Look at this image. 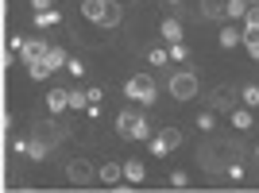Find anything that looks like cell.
Instances as JSON below:
<instances>
[{
	"label": "cell",
	"instance_id": "cell-19",
	"mask_svg": "<svg viewBox=\"0 0 259 193\" xmlns=\"http://www.w3.org/2000/svg\"><path fill=\"white\" fill-rule=\"evenodd\" d=\"M120 16H124V12H120V4H112V0H108V8H105V23H101V27H116Z\"/></svg>",
	"mask_w": 259,
	"mask_h": 193
},
{
	"label": "cell",
	"instance_id": "cell-25",
	"mask_svg": "<svg viewBox=\"0 0 259 193\" xmlns=\"http://www.w3.org/2000/svg\"><path fill=\"white\" fill-rule=\"evenodd\" d=\"M66 70L74 77H85V62H81V58H66Z\"/></svg>",
	"mask_w": 259,
	"mask_h": 193
},
{
	"label": "cell",
	"instance_id": "cell-10",
	"mask_svg": "<svg viewBox=\"0 0 259 193\" xmlns=\"http://www.w3.org/2000/svg\"><path fill=\"white\" fill-rule=\"evenodd\" d=\"M240 43L248 46V54L259 62V27H244V31H240Z\"/></svg>",
	"mask_w": 259,
	"mask_h": 193
},
{
	"label": "cell",
	"instance_id": "cell-13",
	"mask_svg": "<svg viewBox=\"0 0 259 193\" xmlns=\"http://www.w3.org/2000/svg\"><path fill=\"white\" fill-rule=\"evenodd\" d=\"M120 170H124V178H128V182H143V174H147L140 159H128L124 166H120Z\"/></svg>",
	"mask_w": 259,
	"mask_h": 193
},
{
	"label": "cell",
	"instance_id": "cell-24",
	"mask_svg": "<svg viewBox=\"0 0 259 193\" xmlns=\"http://www.w3.org/2000/svg\"><path fill=\"white\" fill-rule=\"evenodd\" d=\"M244 27H259V4H248V12H244Z\"/></svg>",
	"mask_w": 259,
	"mask_h": 193
},
{
	"label": "cell",
	"instance_id": "cell-21",
	"mask_svg": "<svg viewBox=\"0 0 259 193\" xmlns=\"http://www.w3.org/2000/svg\"><path fill=\"white\" fill-rule=\"evenodd\" d=\"M240 96H244V105H248V108H259V85H244Z\"/></svg>",
	"mask_w": 259,
	"mask_h": 193
},
{
	"label": "cell",
	"instance_id": "cell-29",
	"mask_svg": "<svg viewBox=\"0 0 259 193\" xmlns=\"http://www.w3.org/2000/svg\"><path fill=\"white\" fill-rule=\"evenodd\" d=\"M170 185H174V189H186V185H190V178H186V170H174V174H170Z\"/></svg>",
	"mask_w": 259,
	"mask_h": 193
},
{
	"label": "cell",
	"instance_id": "cell-27",
	"mask_svg": "<svg viewBox=\"0 0 259 193\" xmlns=\"http://www.w3.org/2000/svg\"><path fill=\"white\" fill-rule=\"evenodd\" d=\"M197 128H201V131H213L217 128V116H213V112H201V116H197Z\"/></svg>",
	"mask_w": 259,
	"mask_h": 193
},
{
	"label": "cell",
	"instance_id": "cell-5",
	"mask_svg": "<svg viewBox=\"0 0 259 193\" xmlns=\"http://www.w3.org/2000/svg\"><path fill=\"white\" fill-rule=\"evenodd\" d=\"M66 174H70V182H77V185H85V182H93V178H97V170H93L85 159H74L70 166H66Z\"/></svg>",
	"mask_w": 259,
	"mask_h": 193
},
{
	"label": "cell",
	"instance_id": "cell-33",
	"mask_svg": "<svg viewBox=\"0 0 259 193\" xmlns=\"http://www.w3.org/2000/svg\"><path fill=\"white\" fill-rule=\"evenodd\" d=\"M170 4H178V0H170Z\"/></svg>",
	"mask_w": 259,
	"mask_h": 193
},
{
	"label": "cell",
	"instance_id": "cell-3",
	"mask_svg": "<svg viewBox=\"0 0 259 193\" xmlns=\"http://www.w3.org/2000/svg\"><path fill=\"white\" fill-rule=\"evenodd\" d=\"M174 147H182V131H178V128H162V131L151 135V155H155V159H166Z\"/></svg>",
	"mask_w": 259,
	"mask_h": 193
},
{
	"label": "cell",
	"instance_id": "cell-7",
	"mask_svg": "<svg viewBox=\"0 0 259 193\" xmlns=\"http://www.w3.org/2000/svg\"><path fill=\"white\" fill-rule=\"evenodd\" d=\"M105 8H108V0H81V16L89 23H105Z\"/></svg>",
	"mask_w": 259,
	"mask_h": 193
},
{
	"label": "cell",
	"instance_id": "cell-28",
	"mask_svg": "<svg viewBox=\"0 0 259 193\" xmlns=\"http://www.w3.org/2000/svg\"><path fill=\"white\" fill-rule=\"evenodd\" d=\"M225 174H228V178H232V182H240V178H244V166H240V162L232 159V162H228V166H225Z\"/></svg>",
	"mask_w": 259,
	"mask_h": 193
},
{
	"label": "cell",
	"instance_id": "cell-6",
	"mask_svg": "<svg viewBox=\"0 0 259 193\" xmlns=\"http://www.w3.org/2000/svg\"><path fill=\"white\" fill-rule=\"evenodd\" d=\"M16 51L23 54V62L31 66V62H43V54H47V43H43V39H23V43L16 46Z\"/></svg>",
	"mask_w": 259,
	"mask_h": 193
},
{
	"label": "cell",
	"instance_id": "cell-26",
	"mask_svg": "<svg viewBox=\"0 0 259 193\" xmlns=\"http://www.w3.org/2000/svg\"><path fill=\"white\" fill-rule=\"evenodd\" d=\"M27 74H31L35 81H47V74H51V70H47L43 62H31V66H27Z\"/></svg>",
	"mask_w": 259,
	"mask_h": 193
},
{
	"label": "cell",
	"instance_id": "cell-1",
	"mask_svg": "<svg viewBox=\"0 0 259 193\" xmlns=\"http://www.w3.org/2000/svg\"><path fill=\"white\" fill-rule=\"evenodd\" d=\"M116 131L124 135V139H151V124L136 112V108H124L116 116Z\"/></svg>",
	"mask_w": 259,
	"mask_h": 193
},
{
	"label": "cell",
	"instance_id": "cell-14",
	"mask_svg": "<svg viewBox=\"0 0 259 193\" xmlns=\"http://www.w3.org/2000/svg\"><path fill=\"white\" fill-rule=\"evenodd\" d=\"M244 12H248V0H225V16L228 20H244Z\"/></svg>",
	"mask_w": 259,
	"mask_h": 193
},
{
	"label": "cell",
	"instance_id": "cell-2",
	"mask_svg": "<svg viewBox=\"0 0 259 193\" xmlns=\"http://www.w3.org/2000/svg\"><path fill=\"white\" fill-rule=\"evenodd\" d=\"M124 96H128V101H140V105H155V101H159V89H155V81L147 74H136V77H128Z\"/></svg>",
	"mask_w": 259,
	"mask_h": 193
},
{
	"label": "cell",
	"instance_id": "cell-32",
	"mask_svg": "<svg viewBox=\"0 0 259 193\" xmlns=\"http://www.w3.org/2000/svg\"><path fill=\"white\" fill-rule=\"evenodd\" d=\"M255 159H259V147H255Z\"/></svg>",
	"mask_w": 259,
	"mask_h": 193
},
{
	"label": "cell",
	"instance_id": "cell-8",
	"mask_svg": "<svg viewBox=\"0 0 259 193\" xmlns=\"http://www.w3.org/2000/svg\"><path fill=\"white\" fill-rule=\"evenodd\" d=\"M66 58H70V54H66L62 46H47V54H43V66L54 74V70H62V66H66Z\"/></svg>",
	"mask_w": 259,
	"mask_h": 193
},
{
	"label": "cell",
	"instance_id": "cell-23",
	"mask_svg": "<svg viewBox=\"0 0 259 193\" xmlns=\"http://www.w3.org/2000/svg\"><path fill=\"white\" fill-rule=\"evenodd\" d=\"M205 16L209 20H221L225 16V0H205Z\"/></svg>",
	"mask_w": 259,
	"mask_h": 193
},
{
	"label": "cell",
	"instance_id": "cell-30",
	"mask_svg": "<svg viewBox=\"0 0 259 193\" xmlns=\"http://www.w3.org/2000/svg\"><path fill=\"white\" fill-rule=\"evenodd\" d=\"M166 54H170V62H182V58H186V46L182 43H170V51H166Z\"/></svg>",
	"mask_w": 259,
	"mask_h": 193
},
{
	"label": "cell",
	"instance_id": "cell-12",
	"mask_svg": "<svg viewBox=\"0 0 259 193\" xmlns=\"http://www.w3.org/2000/svg\"><path fill=\"white\" fill-rule=\"evenodd\" d=\"M162 39H166V43H182V23L178 20H162Z\"/></svg>",
	"mask_w": 259,
	"mask_h": 193
},
{
	"label": "cell",
	"instance_id": "cell-16",
	"mask_svg": "<svg viewBox=\"0 0 259 193\" xmlns=\"http://www.w3.org/2000/svg\"><path fill=\"white\" fill-rule=\"evenodd\" d=\"M85 105H89V96L81 93V89H70V93H66V108H77V112H81Z\"/></svg>",
	"mask_w": 259,
	"mask_h": 193
},
{
	"label": "cell",
	"instance_id": "cell-18",
	"mask_svg": "<svg viewBox=\"0 0 259 193\" xmlns=\"http://www.w3.org/2000/svg\"><path fill=\"white\" fill-rule=\"evenodd\" d=\"M58 23V12L47 8V12H35V27H54Z\"/></svg>",
	"mask_w": 259,
	"mask_h": 193
},
{
	"label": "cell",
	"instance_id": "cell-4",
	"mask_svg": "<svg viewBox=\"0 0 259 193\" xmlns=\"http://www.w3.org/2000/svg\"><path fill=\"white\" fill-rule=\"evenodd\" d=\"M170 93H174V101H194V96H197V77L190 74V70L174 74L170 77Z\"/></svg>",
	"mask_w": 259,
	"mask_h": 193
},
{
	"label": "cell",
	"instance_id": "cell-15",
	"mask_svg": "<svg viewBox=\"0 0 259 193\" xmlns=\"http://www.w3.org/2000/svg\"><path fill=\"white\" fill-rule=\"evenodd\" d=\"M255 120H251V108H236L232 112V128H240V131H248Z\"/></svg>",
	"mask_w": 259,
	"mask_h": 193
},
{
	"label": "cell",
	"instance_id": "cell-31",
	"mask_svg": "<svg viewBox=\"0 0 259 193\" xmlns=\"http://www.w3.org/2000/svg\"><path fill=\"white\" fill-rule=\"evenodd\" d=\"M31 4H35V12H47V8H51V0H31Z\"/></svg>",
	"mask_w": 259,
	"mask_h": 193
},
{
	"label": "cell",
	"instance_id": "cell-11",
	"mask_svg": "<svg viewBox=\"0 0 259 193\" xmlns=\"http://www.w3.org/2000/svg\"><path fill=\"white\" fill-rule=\"evenodd\" d=\"M47 108H51V116L66 112V89H51V93H47Z\"/></svg>",
	"mask_w": 259,
	"mask_h": 193
},
{
	"label": "cell",
	"instance_id": "cell-17",
	"mask_svg": "<svg viewBox=\"0 0 259 193\" xmlns=\"http://www.w3.org/2000/svg\"><path fill=\"white\" fill-rule=\"evenodd\" d=\"M23 151H27V155H31L35 162H43V159H47V151H51V147H47L43 139H35V143H23Z\"/></svg>",
	"mask_w": 259,
	"mask_h": 193
},
{
	"label": "cell",
	"instance_id": "cell-9",
	"mask_svg": "<svg viewBox=\"0 0 259 193\" xmlns=\"http://www.w3.org/2000/svg\"><path fill=\"white\" fill-rule=\"evenodd\" d=\"M120 178H124V170H120L116 162H105V166H97V182H105V185H116Z\"/></svg>",
	"mask_w": 259,
	"mask_h": 193
},
{
	"label": "cell",
	"instance_id": "cell-22",
	"mask_svg": "<svg viewBox=\"0 0 259 193\" xmlns=\"http://www.w3.org/2000/svg\"><path fill=\"white\" fill-rule=\"evenodd\" d=\"M147 62H151V66H166V62H170L166 46H155V51H147Z\"/></svg>",
	"mask_w": 259,
	"mask_h": 193
},
{
	"label": "cell",
	"instance_id": "cell-20",
	"mask_svg": "<svg viewBox=\"0 0 259 193\" xmlns=\"http://www.w3.org/2000/svg\"><path fill=\"white\" fill-rule=\"evenodd\" d=\"M236 43H240V31H236V27H221V46H225V51H232Z\"/></svg>",
	"mask_w": 259,
	"mask_h": 193
}]
</instances>
